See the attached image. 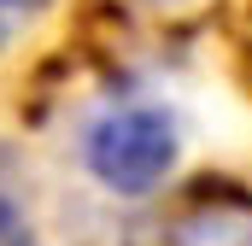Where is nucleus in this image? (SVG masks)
<instances>
[{
	"label": "nucleus",
	"instance_id": "obj_4",
	"mask_svg": "<svg viewBox=\"0 0 252 246\" xmlns=\"http://www.w3.org/2000/svg\"><path fill=\"white\" fill-rule=\"evenodd\" d=\"M47 6H53V0H0V47H6V41H18V35H24Z\"/></svg>",
	"mask_w": 252,
	"mask_h": 246
},
{
	"label": "nucleus",
	"instance_id": "obj_2",
	"mask_svg": "<svg viewBox=\"0 0 252 246\" xmlns=\"http://www.w3.org/2000/svg\"><path fill=\"white\" fill-rule=\"evenodd\" d=\"M141 246H252V193L229 182H199L170 217L153 223Z\"/></svg>",
	"mask_w": 252,
	"mask_h": 246
},
{
	"label": "nucleus",
	"instance_id": "obj_5",
	"mask_svg": "<svg viewBox=\"0 0 252 246\" xmlns=\"http://www.w3.org/2000/svg\"><path fill=\"white\" fill-rule=\"evenodd\" d=\"M141 6H153V12H170V18H182L193 6H205V0H141Z\"/></svg>",
	"mask_w": 252,
	"mask_h": 246
},
{
	"label": "nucleus",
	"instance_id": "obj_3",
	"mask_svg": "<svg viewBox=\"0 0 252 246\" xmlns=\"http://www.w3.org/2000/svg\"><path fill=\"white\" fill-rule=\"evenodd\" d=\"M30 241V211H24V176L12 164V153L0 147V246Z\"/></svg>",
	"mask_w": 252,
	"mask_h": 246
},
{
	"label": "nucleus",
	"instance_id": "obj_1",
	"mask_svg": "<svg viewBox=\"0 0 252 246\" xmlns=\"http://www.w3.org/2000/svg\"><path fill=\"white\" fill-rule=\"evenodd\" d=\"M176 164V118L158 106H118L88 129V170L112 193H153Z\"/></svg>",
	"mask_w": 252,
	"mask_h": 246
}]
</instances>
